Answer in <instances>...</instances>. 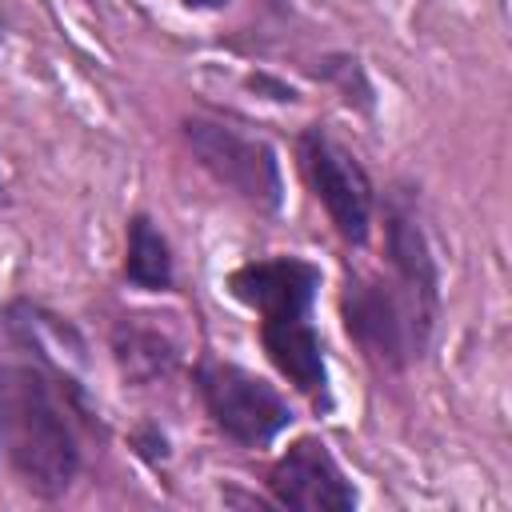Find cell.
<instances>
[{
    "mask_svg": "<svg viewBox=\"0 0 512 512\" xmlns=\"http://www.w3.org/2000/svg\"><path fill=\"white\" fill-rule=\"evenodd\" d=\"M0 456L40 496H60L80 464L56 392L28 364H0Z\"/></svg>",
    "mask_w": 512,
    "mask_h": 512,
    "instance_id": "obj_1",
    "label": "cell"
},
{
    "mask_svg": "<svg viewBox=\"0 0 512 512\" xmlns=\"http://www.w3.org/2000/svg\"><path fill=\"white\" fill-rule=\"evenodd\" d=\"M340 308H344V324H348L352 340L384 368H400L412 352L424 348L428 324L412 312L404 292H392V284H384L376 276L352 272L344 284Z\"/></svg>",
    "mask_w": 512,
    "mask_h": 512,
    "instance_id": "obj_2",
    "label": "cell"
},
{
    "mask_svg": "<svg viewBox=\"0 0 512 512\" xmlns=\"http://www.w3.org/2000/svg\"><path fill=\"white\" fill-rule=\"evenodd\" d=\"M184 136H188L192 152L200 156V164L220 184L240 192L248 204H256V208L280 204V168H276V152L264 140H252L216 120H188Z\"/></svg>",
    "mask_w": 512,
    "mask_h": 512,
    "instance_id": "obj_3",
    "label": "cell"
},
{
    "mask_svg": "<svg viewBox=\"0 0 512 512\" xmlns=\"http://www.w3.org/2000/svg\"><path fill=\"white\" fill-rule=\"evenodd\" d=\"M200 392H204L212 420L240 444H268L292 420L284 396L268 380H260L236 364H204Z\"/></svg>",
    "mask_w": 512,
    "mask_h": 512,
    "instance_id": "obj_4",
    "label": "cell"
},
{
    "mask_svg": "<svg viewBox=\"0 0 512 512\" xmlns=\"http://www.w3.org/2000/svg\"><path fill=\"white\" fill-rule=\"evenodd\" d=\"M300 156H304L308 180H312L316 196L324 200L336 232L352 244H364L368 228H372V184H368L364 168L356 164V156L340 140H332L324 128L304 132Z\"/></svg>",
    "mask_w": 512,
    "mask_h": 512,
    "instance_id": "obj_5",
    "label": "cell"
},
{
    "mask_svg": "<svg viewBox=\"0 0 512 512\" xmlns=\"http://www.w3.org/2000/svg\"><path fill=\"white\" fill-rule=\"evenodd\" d=\"M272 496L296 512H348L356 504L352 484L320 440H296L272 468Z\"/></svg>",
    "mask_w": 512,
    "mask_h": 512,
    "instance_id": "obj_6",
    "label": "cell"
},
{
    "mask_svg": "<svg viewBox=\"0 0 512 512\" xmlns=\"http://www.w3.org/2000/svg\"><path fill=\"white\" fill-rule=\"evenodd\" d=\"M228 284L264 320L308 316L312 296L320 288V268L296 256H276V260H256V264L236 268Z\"/></svg>",
    "mask_w": 512,
    "mask_h": 512,
    "instance_id": "obj_7",
    "label": "cell"
},
{
    "mask_svg": "<svg viewBox=\"0 0 512 512\" xmlns=\"http://www.w3.org/2000/svg\"><path fill=\"white\" fill-rule=\"evenodd\" d=\"M264 352L272 364L312 400H328V368L320 352V336L308 324V316H284V320H264L260 328Z\"/></svg>",
    "mask_w": 512,
    "mask_h": 512,
    "instance_id": "obj_8",
    "label": "cell"
},
{
    "mask_svg": "<svg viewBox=\"0 0 512 512\" xmlns=\"http://www.w3.org/2000/svg\"><path fill=\"white\" fill-rule=\"evenodd\" d=\"M388 252H392L404 300L412 304V312L424 324H432V312H436V268H432V256H428V240H424L416 216L404 204H392V212H388Z\"/></svg>",
    "mask_w": 512,
    "mask_h": 512,
    "instance_id": "obj_9",
    "label": "cell"
},
{
    "mask_svg": "<svg viewBox=\"0 0 512 512\" xmlns=\"http://www.w3.org/2000/svg\"><path fill=\"white\" fill-rule=\"evenodd\" d=\"M124 272L132 284L140 288H168L172 284V256H168V240L152 228L148 216H136L132 220V232H128V260H124Z\"/></svg>",
    "mask_w": 512,
    "mask_h": 512,
    "instance_id": "obj_10",
    "label": "cell"
},
{
    "mask_svg": "<svg viewBox=\"0 0 512 512\" xmlns=\"http://www.w3.org/2000/svg\"><path fill=\"white\" fill-rule=\"evenodd\" d=\"M116 356H120L124 372L136 376V380L156 376V372H168V364H172V348L156 332H140L132 324L116 328Z\"/></svg>",
    "mask_w": 512,
    "mask_h": 512,
    "instance_id": "obj_11",
    "label": "cell"
},
{
    "mask_svg": "<svg viewBox=\"0 0 512 512\" xmlns=\"http://www.w3.org/2000/svg\"><path fill=\"white\" fill-rule=\"evenodd\" d=\"M188 8H216V4H224V0H184Z\"/></svg>",
    "mask_w": 512,
    "mask_h": 512,
    "instance_id": "obj_12",
    "label": "cell"
}]
</instances>
